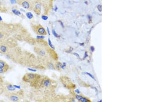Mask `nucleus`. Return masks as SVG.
Listing matches in <instances>:
<instances>
[{
    "label": "nucleus",
    "instance_id": "cd10ccee",
    "mask_svg": "<svg viewBox=\"0 0 154 102\" xmlns=\"http://www.w3.org/2000/svg\"><path fill=\"white\" fill-rule=\"evenodd\" d=\"M74 55H76V56H77V57H79V55L78 54H77L76 53H74Z\"/></svg>",
    "mask_w": 154,
    "mask_h": 102
},
{
    "label": "nucleus",
    "instance_id": "c85d7f7f",
    "mask_svg": "<svg viewBox=\"0 0 154 102\" xmlns=\"http://www.w3.org/2000/svg\"><path fill=\"white\" fill-rule=\"evenodd\" d=\"M1 4H2V2L0 0V5H1Z\"/></svg>",
    "mask_w": 154,
    "mask_h": 102
},
{
    "label": "nucleus",
    "instance_id": "423d86ee",
    "mask_svg": "<svg viewBox=\"0 0 154 102\" xmlns=\"http://www.w3.org/2000/svg\"><path fill=\"white\" fill-rule=\"evenodd\" d=\"M37 29H36V31L38 34L41 35H43L46 33V31L45 29L43 28V27L41 26H38L37 27Z\"/></svg>",
    "mask_w": 154,
    "mask_h": 102
},
{
    "label": "nucleus",
    "instance_id": "393cba45",
    "mask_svg": "<svg viewBox=\"0 0 154 102\" xmlns=\"http://www.w3.org/2000/svg\"><path fill=\"white\" fill-rule=\"evenodd\" d=\"M28 70H29L30 71H33V72H36V70H33V69H28Z\"/></svg>",
    "mask_w": 154,
    "mask_h": 102
},
{
    "label": "nucleus",
    "instance_id": "9b49d317",
    "mask_svg": "<svg viewBox=\"0 0 154 102\" xmlns=\"http://www.w3.org/2000/svg\"><path fill=\"white\" fill-rule=\"evenodd\" d=\"M50 84H51V82H50L49 80H46L44 82V85L45 86H46V87L49 86L50 85Z\"/></svg>",
    "mask_w": 154,
    "mask_h": 102
},
{
    "label": "nucleus",
    "instance_id": "39448f33",
    "mask_svg": "<svg viewBox=\"0 0 154 102\" xmlns=\"http://www.w3.org/2000/svg\"><path fill=\"white\" fill-rule=\"evenodd\" d=\"M8 48L5 44H0V53L6 54L7 52Z\"/></svg>",
    "mask_w": 154,
    "mask_h": 102
},
{
    "label": "nucleus",
    "instance_id": "dca6fc26",
    "mask_svg": "<svg viewBox=\"0 0 154 102\" xmlns=\"http://www.w3.org/2000/svg\"><path fill=\"white\" fill-rule=\"evenodd\" d=\"M86 74H87V75H89L93 79H95L94 76H93V75H92L91 74H90V73H86Z\"/></svg>",
    "mask_w": 154,
    "mask_h": 102
},
{
    "label": "nucleus",
    "instance_id": "6ab92c4d",
    "mask_svg": "<svg viewBox=\"0 0 154 102\" xmlns=\"http://www.w3.org/2000/svg\"><path fill=\"white\" fill-rule=\"evenodd\" d=\"M0 83H3V80L2 77L0 75Z\"/></svg>",
    "mask_w": 154,
    "mask_h": 102
},
{
    "label": "nucleus",
    "instance_id": "f03ea898",
    "mask_svg": "<svg viewBox=\"0 0 154 102\" xmlns=\"http://www.w3.org/2000/svg\"><path fill=\"white\" fill-rule=\"evenodd\" d=\"M0 69H2L6 72L9 70V66L5 61L0 60Z\"/></svg>",
    "mask_w": 154,
    "mask_h": 102
},
{
    "label": "nucleus",
    "instance_id": "1a4fd4ad",
    "mask_svg": "<svg viewBox=\"0 0 154 102\" xmlns=\"http://www.w3.org/2000/svg\"><path fill=\"white\" fill-rule=\"evenodd\" d=\"M12 12H13V13L14 14L17 15H19L21 14V13L20 12H19V11L17 10V9H14L12 10Z\"/></svg>",
    "mask_w": 154,
    "mask_h": 102
},
{
    "label": "nucleus",
    "instance_id": "9d476101",
    "mask_svg": "<svg viewBox=\"0 0 154 102\" xmlns=\"http://www.w3.org/2000/svg\"><path fill=\"white\" fill-rule=\"evenodd\" d=\"M26 15L27 18L29 19H32L33 17V15L30 12H28V13H27Z\"/></svg>",
    "mask_w": 154,
    "mask_h": 102
},
{
    "label": "nucleus",
    "instance_id": "f257e3e1",
    "mask_svg": "<svg viewBox=\"0 0 154 102\" xmlns=\"http://www.w3.org/2000/svg\"><path fill=\"white\" fill-rule=\"evenodd\" d=\"M6 96L12 102H18L19 100V96L14 92H7L6 94Z\"/></svg>",
    "mask_w": 154,
    "mask_h": 102
},
{
    "label": "nucleus",
    "instance_id": "0eeeda50",
    "mask_svg": "<svg viewBox=\"0 0 154 102\" xmlns=\"http://www.w3.org/2000/svg\"><path fill=\"white\" fill-rule=\"evenodd\" d=\"M40 8H41V5L40 4L38 3H36L35 6L34 8L35 12L37 14H39L40 11Z\"/></svg>",
    "mask_w": 154,
    "mask_h": 102
},
{
    "label": "nucleus",
    "instance_id": "20e7f679",
    "mask_svg": "<svg viewBox=\"0 0 154 102\" xmlns=\"http://www.w3.org/2000/svg\"><path fill=\"white\" fill-rule=\"evenodd\" d=\"M21 5L24 8L27 9H30L31 8V3L27 0H24L21 3Z\"/></svg>",
    "mask_w": 154,
    "mask_h": 102
},
{
    "label": "nucleus",
    "instance_id": "ddd939ff",
    "mask_svg": "<svg viewBox=\"0 0 154 102\" xmlns=\"http://www.w3.org/2000/svg\"><path fill=\"white\" fill-rule=\"evenodd\" d=\"M48 44H49V45L50 46V47H51V48L52 49H55V48H54V46L52 44V43L51 42V40H50V39H49V38L48 39Z\"/></svg>",
    "mask_w": 154,
    "mask_h": 102
},
{
    "label": "nucleus",
    "instance_id": "412c9836",
    "mask_svg": "<svg viewBox=\"0 0 154 102\" xmlns=\"http://www.w3.org/2000/svg\"><path fill=\"white\" fill-rule=\"evenodd\" d=\"M98 10H99L100 12H101L102 11V6L100 5H99L98 6Z\"/></svg>",
    "mask_w": 154,
    "mask_h": 102
},
{
    "label": "nucleus",
    "instance_id": "f3484780",
    "mask_svg": "<svg viewBox=\"0 0 154 102\" xmlns=\"http://www.w3.org/2000/svg\"><path fill=\"white\" fill-rule=\"evenodd\" d=\"M45 52L43 51H41L39 52V54L41 56H44L45 55Z\"/></svg>",
    "mask_w": 154,
    "mask_h": 102
},
{
    "label": "nucleus",
    "instance_id": "5701e85b",
    "mask_svg": "<svg viewBox=\"0 0 154 102\" xmlns=\"http://www.w3.org/2000/svg\"><path fill=\"white\" fill-rule=\"evenodd\" d=\"M66 66V64L65 63H64V64H63V65L61 66V68H62V69H64L65 67Z\"/></svg>",
    "mask_w": 154,
    "mask_h": 102
},
{
    "label": "nucleus",
    "instance_id": "a211bd4d",
    "mask_svg": "<svg viewBox=\"0 0 154 102\" xmlns=\"http://www.w3.org/2000/svg\"><path fill=\"white\" fill-rule=\"evenodd\" d=\"M41 17H42V18L44 20H46L48 19L47 16H45V15H43Z\"/></svg>",
    "mask_w": 154,
    "mask_h": 102
},
{
    "label": "nucleus",
    "instance_id": "6e6552de",
    "mask_svg": "<svg viewBox=\"0 0 154 102\" xmlns=\"http://www.w3.org/2000/svg\"><path fill=\"white\" fill-rule=\"evenodd\" d=\"M76 98L78 101H81L83 102H88V100L85 98L82 97L80 96L77 95L76 96Z\"/></svg>",
    "mask_w": 154,
    "mask_h": 102
},
{
    "label": "nucleus",
    "instance_id": "4468645a",
    "mask_svg": "<svg viewBox=\"0 0 154 102\" xmlns=\"http://www.w3.org/2000/svg\"><path fill=\"white\" fill-rule=\"evenodd\" d=\"M52 32L53 34L54 35V36H55V37H59L58 35L56 33V31H54V30H52Z\"/></svg>",
    "mask_w": 154,
    "mask_h": 102
},
{
    "label": "nucleus",
    "instance_id": "a878e982",
    "mask_svg": "<svg viewBox=\"0 0 154 102\" xmlns=\"http://www.w3.org/2000/svg\"><path fill=\"white\" fill-rule=\"evenodd\" d=\"M76 92H77V94H79L80 93V92H79V91L78 90V89H77L76 90Z\"/></svg>",
    "mask_w": 154,
    "mask_h": 102
},
{
    "label": "nucleus",
    "instance_id": "b1692460",
    "mask_svg": "<svg viewBox=\"0 0 154 102\" xmlns=\"http://www.w3.org/2000/svg\"><path fill=\"white\" fill-rule=\"evenodd\" d=\"M90 49L91 50L92 52H93V51H94V50H95L94 47H93V46H91V47Z\"/></svg>",
    "mask_w": 154,
    "mask_h": 102
},
{
    "label": "nucleus",
    "instance_id": "7ed1b4c3",
    "mask_svg": "<svg viewBox=\"0 0 154 102\" xmlns=\"http://www.w3.org/2000/svg\"><path fill=\"white\" fill-rule=\"evenodd\" d=\"M4 88L5 91V90L7 91H8V92H14L16 90V89L15 87L11 84L9 83L6 85L5 87H4Z\"/></svg>",
    "mask_w": 154,
    "mask_h": 102
},
{
    "label": "nucleus",
    "instance_id": "bb28decb",
    "mask_svg": "<svg viewBox=\"0 0 154 102\" xmlns=\"http://www.w3.org/2000/svg\"><path fill=\"white\" fill-rule=\"evenodd\" d=\"M47 31L49 35H50V32H49V29H48V28H47Z\"/></svg>",
    "mask_w": 154,
    "mask_h": 102
},
{
    "label": "nucleus",
    "instance_id": "aec40b11",
    "mask_svg": "<svg viewBox=\"0 0 154 102\" xmlns=\"http://www.w3.org/2000/svg\"><path fill=\"white\" fill-rule=\"evenodd\" d=\"M49 68L51 69H53V65L52 64H49Z\"/></svg>",
    "mask_w": 154,
    "mask_h": 102
},
{
    "label": "nucleus",
    "instance_id": "2eb2a0df",
    "mask_svg": "<svg viewBox=\"0 0 154 102\" xmlns=\"http://www.w3.org/2000/svg\"><path fill=\"white\" fill-rule=\"evenodd\" d=\"M44 36L43 35H40V36H38L37 37V38L38 39H43L45 38Z\"/></svg>",
    "mask_w": 154,
    "mask_h": 102
},
{
    "label": "nucleus",
    "instance_id": "f8f14e48",
    "mask_svg": "<svg viewBox=\"0 0 154 102\" xmlns=\"http://www.w3.org/2000/svg\"><path fill=\"white\" fill-rule=\"evenodd\" d=\"M27 77L30 79H33L35 77V75L33 74H29L27 75Z\"/></svg>",
    "mask_w": 154,
    "mask_h": 102
},
{
    "label": "nucleus",
    "instance_id": "4be33fe9",
    "mask_svg": "<svg viewBox=\"0 0 154 102\" xmlns=\"http://www.w3.org/2000/svg\"><path fill=\"white\" fill-rule=\"evenodd\" d=\"M61 66V64H59V63H57V65H56V67L57 69H59L60 67V66Z\"/></svg>",
    "mask_w": 154,
    "mask_h": 102
}]
</instances>
